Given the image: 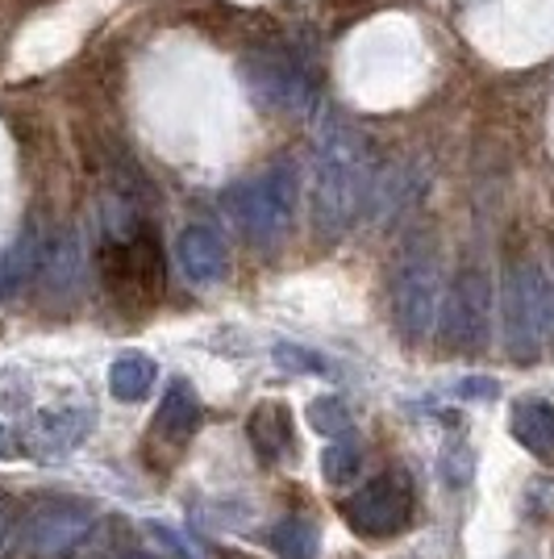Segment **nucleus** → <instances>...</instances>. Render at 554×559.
Segmentation results:
<instances>
[{"label":"nucleus","instance_id":"f257e3e1","mask_svg":"<svg viewBox=\"0 0 554 559\" xmlns=\"http://www.w3.org/2000/svg\"><path fill=\"white\" fill-rule=\"evenodd\" d=\"M371 192V151L347 126H325L313 155L309 210L317 238H342L359 222Z\"/></svg>","mask_w":554,"mask_h":559},{"label":"nucleus","instance_id":"1a4fd4ad","mask_svg":"<svg viewBox=\"0 0 554 559\" xmlns=\"http://www.w3.org/2000/svg\"><path fill=\"white\" fill-rule=\"evenodd\" d=\"M242 80L258 105L284 109V114H309L317 105V88L304 68L284 50H251L242 59Z\"/></svg>","mask_w":554,"mask_h":559},{"label":"nucleus","instance_id":"f3484780","mask_svg":"<svg viewBox=\"0 0 554 559\" xmlns=\"http://www.w3.org/2000/svg\"><path fill=\"white\" fill-rule=\"evenodd\" d=\"M267 543L276 547L279 559H317V547H322V531L309 522V518H284L276 531L267 535Z\"/></svg>","mask_w":554,"mask_h":559},{"label":"nucleus","instance_id":"2eb2a0df","mask_svg":"<svg viewBox=\"0 0 554 559\" xmlns=\"http://www.w3.org/2000/svg\"><path fill=\"white\" fill-rule=\"evenodd\" d=\"M43 259H47V242L34 226H25L22 238L4 251L0 259V297H13L17 288H25L29 280L43 272Z\"/></svg>","mask_w":554,"mask_h":559},{"label":"nucleus","instance_id":"9b49d317","mask_svg":"<svg viewBox=\"0 0 554 559\" xmlns=\"http://www.w3.org/2000/svg\"><path fill=\"white\" fill-rule=\"evenodd\" d=\"M246 439L263 464H288L297 455V421L288 401H258L246 418Z\"/></svg>","mask_w":554,"mask_h":559},{"label":"nucleus","instance_id":"ddd939ff","mask_svg":"<svg viewBox=\"0 0 554 559\" xmlns=\"http://www.w3.org/2000/svg\"><path fill=\"white\" fill-rule=\"evenodd\" d=\"M196 430H201V401L184 380H171V389L159 401V414H155V435L162 443L184 447Z\"/></svg>","mask_w":554,"mask_h":559},{"label":"nucleus","instance_id":"aec40b11","mask_svg":"<svg viewBox=\"0 0 554 559\" xmlns=\"http://www.w3.org/2000/svg\"><path fill=\"white\" fill-rule=\"evenodd\" d=\"M471 467H475V460H471V447L467 443H450L442 451V476H446L450 489H462L471 480Z\"/></svg>","mask_w":554,"mask_h":559},{"label":"nucleus","instance_id":"f03ea898","mask_svg":"<svg viewBox=\"0 0 554 559\" xmlns=\"http://www.w3.org/2000/svg\"><path fill=\"white\" fill-rule=\"evenodd\" d=\"M501 326L513 364H538L554 343V280L538 259H517L505 272Z\"/></svg>","mask_w":554,"mask_h":559},{"label":"nucleus","instance_id":"20e7f679","mask_svg":"<svg viewBox=\"0 0 554 559\" xmlns=\"http://www.w3.org/2000/svg\"><path fill=\"white\" fill-rule=\"evenodd\" d=\"M442 297L446 293L438 255L430 247H409L393 276V326L409 347H421L430 330L438 326Z\"/></svg>","mask_w":554,"mask_h":559},{"label":"nucleus","instance_id":"6e6552de","mask_svg":"<svg viewBox=\"0 0 554 559\" xmlns=\"http://www.w3.org/2000/svg\"><path fill=\"white\" fill-rule=\"evenodd\" d=\"M96 506L71 501V497H50L29 506L22 518V547L29 559H68L75 547H84L96 531Z\"/></svg>","mask_w":554,"mask_h":559},{"label":"nucleus","instance_id":"5701e85b","mask_svg":"<svg viewBox=\"0 0 554 559\" xmlns=\"http://www.w3.org/2000/svg\"><path fill=\"white\" fill-rule=\"evenodd\" d=\"M459 396H496V380H487V376H471V380H462L459 384Z\"/></svg>","mask_w":554,"mask_h":559},{"label":"nucleus","instance_id":"a211bd4d","mask_svg":"<svg viewBox=\"0 0 554 559\" xmlns=\"http://www.w3.org/2000/svg\"><path fill=\"white\" fill-rule=\"evenodd\" d=\"M363 467V443L354 435H334L322 455V472L329 485H350Z\"/></svg>","mask_w":554,"mask_h":559},{"label":"nucleus","instance_id":"6ab92c4d","mask_svg":"<svg viewBox=\"0 0 554 559\" xmlns=\"http://www.w3.org/2000/svg\"><path fill=\"white\" fill-rule=\"evenodd\" d=\"M309 426L325 435V439H334V435H347L350 430V414H347V401L342 396H313L309 401Z\"/></svg>","mask_w":554,"mask_h":559},{"label":"nucleus","instance_id":"4468645a","mask_svg":"<svg viewBox=\"0 0 554 559\" xmlns=\"http://www.w3.org/2000/svg\"><path fill=\"white\" fill-rule=\"evenodd\" d=\"M508 430L530 455L546 460L554 451V405L542 401V396H521L513 405V414H508Z\"/></svg>","mask_w":554,"mask_h":559},{"label":"nucleus","instance_id":"4be33fe9","mask_svg":"<svg viewBox=\"0 0 554 559\" xmlns=\"http://www.w3.org/2000/svg\"><path fill=\"white\" fill-rule=\"evenodd\" d=\"M276 364L279 368H288V372H322L325 364L313 355V350L304 347H292V343H279L276 347Z\"/></svg>","mask_w":554,"mask_h":559},{"label":"nucleus","instance_id":"393cba45","mask_svg":"<svg viewBox=\"0 0 554 559\" xmlns=\"http://www.w3.org/2000/svg\"><path fill=\"white\" fill-rule=\"evenodd\" d=\"M221 559H254V556H242V551H226Z\"/></svg>","mask_w":554,"mask_h":559},{"label":"nucleus","instance_id":"412c9836","mask_svg":"<svg viewBox=\"0 0 554 559\" xmlns=\"http://www.w3.org/2000/svg\"><path fill=\"white\" fill-rule=\"evenodd\" d=\"M22 518H25L22 506H17L9 492H0V559L22 543Z\"/></svg>","mask_w":554,"mask_h":559},{"label":"nucleus","instance_id":"9d476101","mask_svg":"<svg viewBox=\"0 0 554 559\" xmlns=\"http://www.w3.org/2000/svg\"><path fill=\"white\" fill-rule=\"evenodd\" d=\"M93 409L88 405H63V409H38L25 426V451L38 460H63L88 439Z\"/></svg>","mask_w":554,"mask_h":559},{"label":"nucleus","instance_id":"423d86ee","mask_svg":"<svg viewBox=\"0 0 554 559\" xmlns=\"http://www.w3.org/2000/svg\"><path fill=\"white\" fill-rule=\"evenodd\" d=\"M487 330H492V280L484 267L471 263L442 297L438 343L455 355H475L487 347Z\"/></svg>","mask_w":554,"mask_h":559},{"label":"nucleus","instance_id":"f8f14e48","mask_svg":"<svg viewBox=\"0 0 554 559\" xmlns=\"http://www.w3.org/2000/svg\"><path fill=\"white\" fill-rule=\"evenodd\" d=\"M176 255L184 276L196 288H213L230 276V251H226V238L213 230V226H188L176 242Z\"/></svg>","mask_w":554,"mask_h":559},{"label":"nucleus","instance_id":"dca6fc26","mask_svg":"<svg viewBox=\"0 0 554 559\" xmlns=\"http://www.w3.org/2000/svg\"><path fill=\"white\" fill-rule=\"evenodd\" d=\"M155 380H159L155 359L130 350V355H117L113 368H109V393H113L117 401H125V405H134V401H142V396L155 389Z\"/></svg>","mask_w":554,"mask_h":559},{"label":"nucleus","instance_id":"0eeeda50","mask_svg":"<svg viewBox=\"0 0 554 559\" xmlns=\"http://www.w3.org/2000/svg\"><path fill=\"white\" fill-rule=\"evenodd\" d=\"M413 510H417L413 480H409V472H400V467L368 480L354 497L342 501L347 526L363 538H393V535H400V531H409Z\"/></svg>","mask_w":554,"mask_h":559},{"label":"nucleus","instance_id":"b1692460","mask_svg":"<svg viewBox=\"0 0 554 559\" xmlns=\"http://www.w3.org/2000/svg\"><path fill=\"white\" fill-rule=\"evenodd\" d=\"M9 455H17V439L9 435V426H0V460H9Z\"/></svg>","mask_w":554,"mask_h":559},{"label":"nucleus","instance_id":"7ed1b4c3","mask_svg":"<svg viewBox=\"0 0 554 559\" xmlns=\"http://www.w3.org/2000/svg\"><path fill=\"white\" fill-rule=\"evenodd\" d=\"M297 201H301V171L297 164L279 159L267 171L233 185L226 192V213L251 247H276L297 222Z\"/></svg>","mask_w":554,"mask_h":559},{"label":"nucleus","instance_id":"39448f33","mask_svg":"<svg viewBox=\"0 0 554 559\" xmlns=\"http://www.w3.org/2000/svg\"><path fill=\"white\" fill-rule=\"evenodd\" d=\"M100 276L125 309H146L162 293V251L155 234L130 230L121 238H109L100 251Z\"/></svg>","mask_w":554,"mask_h":559}]
</instances>
